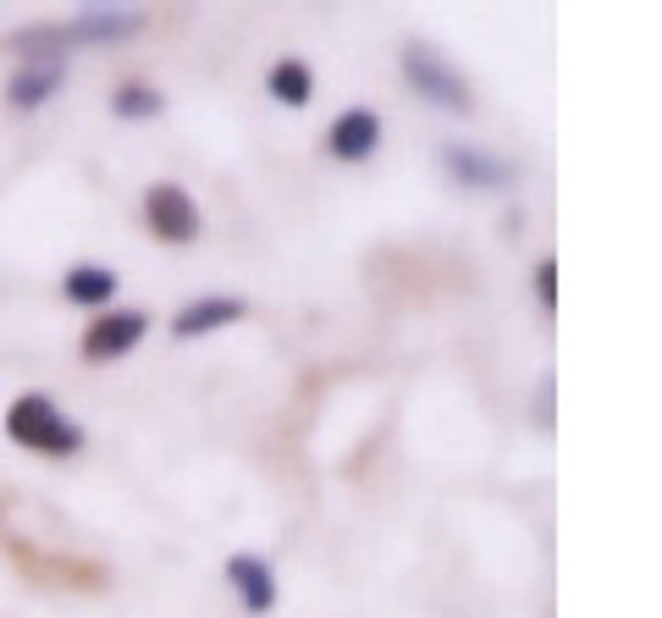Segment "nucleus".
<instances>
[{"label": "nucleus", "instance_id": "1", "mask_svg": "<svg viewBox=\"0 0 662 618\" xmlns=\"http://www.w3.org/2000/svg\"><path fill=\"white\" fill-rule=\"evenodd\" d=\"M6 431L22 442V448H39V453H72L83 437H78V426L72 420H61L56 415V403L50 398H22V403H11V415H6Z\"/></svg>", "mask_w": 662, "mask_h": 618}, {"label": "nucleus", "instance_id": "2", "mask_svg": "<svg viewBox=\"0 0 662 618\" xmlns=\"http://www.w3.org/2000/svg\"><path fill=\"white\" fill-rule=\"evenodd\" d=\"M403 72H409V83H414L425 100H437L442 111H470V83H464L437 50L414 44V50L403 56Z\"/></svg>", "mask_w": 662, "mask_h": 618}, {"label": "nucleus", "instance_id": "3", "mask_svg": "<svg viewBox=\"0 0 662 618\" xmlns=\"http://www.w3.org/2000/svg\"><path fill=\"white\" fill-rule=\"evenodd\" d=\"M144 210H150V227L161 232L165 243H188L199 232V210H193V199L177 182H156L144 193Z\"/></svg>", "mask_w": 662, "mask_h": 618}, {"label": "nucleus", "instance_id": "4", "mask_svg": "<svg viewBox=\"0 0 662 618\" xmlns=\"http://www.w3.org/2000/svg\"><path fill=\"white\" fill-rule=\"evenodd\" d=\"M144 337V315L139 309H122V315H100L89 331H83V353L94 359V365H106V359H117V353H128L133 342Z\"/></svg>", "mask_w": 662, "mask_h": 618}, {"label": "nucleus", "instance_id": "5", "mask_svg": "<svg viewBox=\"0 0 662 618\" xmlns=\"http://www.w3.org/2000/svg\"><path fill=\"white\" fill-rule=\"evenodd\" d=\"M375 144H381V117L375 111H342L327 133V150L337 160H364V154H375Z\"/></svg>", "mask_w": 662, "mask_h": 618}, {"label": "nucleus", "instance_id": "6", "mask_svg": "<svg viewBox=\"0 0 662 618\" xmlns=\"http://www.w3.org/2000/svg\"><path fill=\"white\" fill-rule=\"evenodd\" d=\"M227 575H232V586H238V597H243V608H249V614H265V608L277 602L271 569H265L260 558H232V564H227Z\"/></svg>", "mask_w": 662, "mask_h": 618}, {"label": "nucleus", "instance_id": "7", "mask_svg": "<svg viewBox=\"0 0 662 618\" xmlns=\"http://www.w3.org/2000/svg\"><path fill=\"white\" fill-rule=\"evenodd\" d=\"M243 315L238 299H204V305H188L177 320H171V331L177 337H199V331H215V326H232Z\"/></svg>", "mask_w": 662, "mask_h": 618}, {"label": "nucleus", "instance_id": "8", "mask_svg": "<svg viewBox=\"0 0 662 618\" xmlns=\"http://www.w3.org/2000/svg\"><path fill=\"white\" fill-rule=\"evenodd\" d=\"M111 293H117V271H106V266L67 271V299L72 305H111Z\"/></svg>", "mask_w": 662, "mask_h": 618}, {"label": "nucleus", "instance_id": "9", "mask_svg": "<svg viewBox=\"0 0 662 618\" xmlns=\"http://www.w3.org/2000/svg\"><path fill=\"white\" fill-rule=\"evenodd\" d=\"M310 89H315V83H310V67H304V61H277V67H271V94H277L282 106H304Z\"/></svg>", "mask_w": 662, "mask_h": 618}, {"label": "nucleus", "instance_id": "10", "mask_svg": "<svg viewBox=\"0 0 662 618\" xmlns=\"http://www.w3.org/2000/svg\"><path fill=\"white\" fill-rule=\"evenodd\" d=\"M56 83H61V67H56V61H50V67H28V72L11 78V106H39Z\"/></svg>", "mask_w": 662, "mask_h": 618}, {"label": "nucleus", "instance_id": "11", "mask_svg": "<svg viewBox=\"0 0 662 618\" xmlns=\"http://www.w3.org/2000/svg\"><path fill=\"white\" fill-rule=\"evenodd\" d=\"M448 166H453L464 182H475V188H496V182H508L502 160H487V154H475V150H448Z\"/></svg>", "mask_w": 662, "mask_h": 618}, {"label": "nucleus", "instance_id": "12", "mask_svg": "<svg viewBox=\"0 0 662 618\" xmlns=\"http://www.w3.org/2000/svg\"><path fill=\"white\" fill-rule=\"evenodd\" d=\"M161 111V94H150V89H122L117 94V117H156Z\"/></svg>", "mask_w": 662, "mask_h": 618}, {"label": "nucleus", "instance_id": "13", "mask_svg": "<svg viewBox=\"0 0 662 618\" xmlns=\"http://www.w3.org/2000/svg\"><path fill=\"white\" fill-rule=\"evenodd\" d=\"M139 28V17H83L78 22V33H133Z\"/></svg>", "mask_w": 662, "mask_h": 618}]
</instances>
